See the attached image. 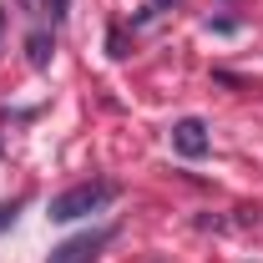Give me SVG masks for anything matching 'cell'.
Listing matches in <instances>:
<instances>
[{
	"label": "cell",
	"mask_w": 263,
	"mask_h": 263,
	"mask_svg": "<svg viewBox=\"0 0 263 263\" xmlns=\"http://www.w3.org/2000/svg\"><path fill=\"white\" fill-rule=\"evenodd\" d=\"M111 197H117V187H111V182H76V187H66L61 197H51V218H56V223L91 218V213H101Z\"/></svg>",
	"instance_id": "obj_1"
},
{
	"label": "cell",
	"mask_w": 263,
	"mask_h": 263,
	"mask_svg": "<svg viewBox=\"0 0 263 263\" xmlns=\"http://www.w3.org/2000/svg\"><path fill=\"white\" fill-rule=\"evenodd\" d=\"M111 238H117V228H97V233H81V238H66L61 248H51L46 263H91Z\"/></svg>",
	"instance_id": "obj_2"
},
{
	"label": "cell",
	"mask_w": 263,
	"mask_h": 263,
	"mask_svg": "<svg viewBox=\"0 0 263 263\" xmlns=\"http://www.w3.org/2000/svg\"><path fill=\"white\" fill-rule=\"evenodd\" d=\"M172 147L182 152V157H208V147H213V137H208V127L197 122V117H182L177 127H172Z\"/></svg>",
	"instance_id": "obj_3"
},
{
	"label": "cell",
	"mask_w": 263,
	"mask_h": 263,
	"mask_svg": "<svg viewBox=\"0 0 263 263\" xmlns=\"http://www.w3.org/2000/svg\"><path fill=\"white\" fill-rule=\"evenodd\" d=\"M26 51H31V66H46V61H51V35L35 31L31 41H26Z\"/></svg>",
	"instance_id": "obj_4"
},
{
	"label": "cell",
	"mask_w": 263,
	"mask_h": 263,
	"mask_svg": "<svg viewBox=\"0 0 263 263\" xmlns=\"http://www.w3.org/2000/svg\"><path fill=\"white\" fill-rule=\"evenodd\" d=\"M10 223H15V202H0V233L10 228Z\"/></svg>",
	"instance_id": "obj_5"
},
{
	"label": "cell",
	"mask_w": 263,
	"mask_h": 263,
	"mask_svg": "<svg viewBox=\"0 0 263 263\" xmlns=\"http://www.w3.org/2000/svg\"><path fill=\"white\" fill-rule=\"evenodd\" d=\"M0 31H5V15H0Z\"/></svg>",
	"instance_id": "obj_6"
}]
</instances>
